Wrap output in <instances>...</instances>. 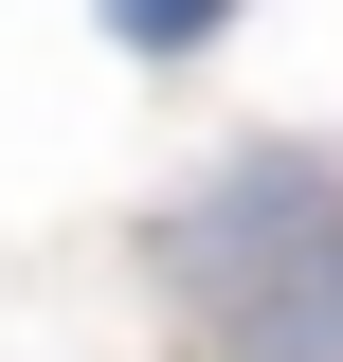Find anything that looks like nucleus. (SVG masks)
Listing matches in <instances>:
<instances>
[{
	"label": "nucleus",
	"instance_id": "f257e3e1",
	"mask_svg": "<svg viewBox=\"0 0 343 362\" xmlns=\"http://www.w3.org/2000/svg\"><path fill=\"white\" fill-rule=\"evenodd\" d=\"M181 290H199L217 362H343V181L307 145H253L181 218Z\"/></svg>",
	"mask_w": 343,
	"mask_h": 362
},
{
	"label": "nucleus",
	"instance_id": "f03ea898",
	"mask_svg": "<svg viewBox=\"0 0 343 362\" xmlns=\"http://www.w3.org/2000/svg\"><path fill=\"white\" fill-rule=\"evenodd\" d=\"M90 18H109V37H127V54H199L217 18H235V0H90Z\"/></svg>",
	"mask_w": 343,
	"mask_h": 362
}]
</instances>
